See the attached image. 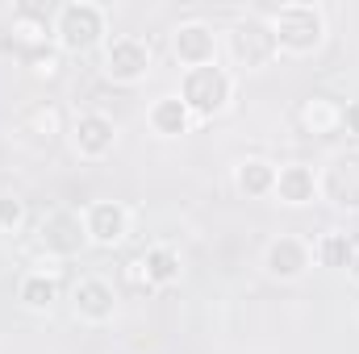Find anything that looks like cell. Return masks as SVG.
<instances>
[{
    "mask_svg": "<svg viewBox=\"0 0 359 354\" xmlns=\"http://www.w3.org/2000/svg\"><path fill=\"white\" fill-rule=\"evenodd\" d=\"M55 46L63 55H88L109 42V8L96 0H67L50 17Z\"/></svg>",
    "mask_w": 359,
    "mask_h": 354,
    "instance_id": "1",
    "label": "cell"
},
{
    "mask_svg": "<svg viewBox=\"0 0 359 354\" xmlns=\"http://www.w3.org/2000/svg\"><path fill=\"white\" fill-rule=\"evenodd\" d=\"M268 21H271V34H276L280 55L305 59V55L322 50V42H326V13H322V4L288 0V4L268 8Z\"/></svg>",
    "mask_w": 359,
    "mask_h": 354,
    "instance_id": "2",
    "label": "cell"
},
{
    "mask_svg": "<svg viewBox=\"0 0 359 354\" xmlns=\"http://www.w3.org/2000/svg\"><path fill=\"white\" fill-rule=\"evenodd\" d=\"M222 50L243 71H264V67H271L280 59V46H276L268 13H243V17H234L230 29L222 34Z\"/></svg>",
    "mask_w": 359,
    "mask_h": 354,
    "instance_id": "3",
    "label": "cell"
},
{
    "mask_svg": "<svg viewBox=\"0 0 359 354\" xmlns=\"http://www.w3.org/2000/svg\"><path fill=\"white\" fill-rule=\"evenodd\" d=\"M234 71L222 67V63H209V67H192V71H180V100L188 104V113L196 121H213L222 117L230 104H234Z\"/></svg>",
    "mask_w": 359,
    "mask_h": 354,
    "instance_id": "4",
    "label": "cell"
},
{
    "mask_svg": "<svg viewBox=\"0 0 359 354\" xmlns=\"http://www.w3.org/2000/svg\"><path fill=\"white\" fill-rule=\"evenodd\" d=\"M151 67H155V50L142 34H109V42L100 46V71L117 88L142 84L151 76Z\"/></svg>",
    "mask_w": 359,
    "mask_h": 354,
    "instance_id": "5",
    "label": "cell"
},
{
    "mask_svg": "<svg viewBox=\"0 0 359 354\" xmlns=\"http://www.w3.org/2000/svg\"><path fill=\"white\" fill-rule=\"evenodd\" d=\"M38 255H50V259H76L84 255L88 242V229H84V208H50L42 221H38Z\"/></svg>",
    "mask_w": 359,
    "mask_h": 354,
    "instance_id": "6",
    "label": "cell"
},
{
    "mask_svg": "<svg viewBox=\"0 0 359 354\" xmlns=\"http://www.w3.org/2000/svg\"><path fill=\"white\" fill-rule=\"evenodd\" d=\"M318 200H326L343 213H359V146L334 150L318 167Z\"/></svg>",
    "mask_w": 359,
    "mask_h": 354,
    "instance_id": "7",
    "label": "cell"
},
{
    "mask_svg": "<svg viewBox=\"0 0 359 354\" xmlns=\"http://www.w3.org/2000/svg\"><path fill=\"white\" fill-rule=\"evenodd\" d=\"M168 46H172V59H176L184 71L192 67H209V63H222V34L205 21V17H188L180 21L176 29L168 34Z\"/></svg>",
    "mask_w": 359,
    "mask_h": 354,
    "instance_id": "8",
    "label": "cell"
},
{
    "mask_svg": "<svg viewBox=\"0 0 359 354\" xmlns=\"http://www.w3.org/2000/svg\"><path fill=\"white\" fill-rule=\"evenodd\" d=\"M313 267V242L297 238V234H280L264 246V271L268 279H280V283H297L305 279Z\"/></svg>",
    "mask_w": 359,
    "mask_h": 354,
    "instance_id": "9",
    "label": "cell"
},
{
    "mask_svg": "<svg viewBox=\"0 0 359 354\" xmlns=\"http://www.w3.org/2000/svg\"><path fill=\"white\" fill-rule=\"evenodd\" d=\"M67 134H72V150H76L80 159H88V163L109 159L113 146H117V121H113L109 113H100V108L80 113Z\"/></svg>",
    "mask_w": 359,
    "mask_h": 354,
    "instance_id": "10",
    "label": "cell"
},
{
    "mask_svg": "<svg viewBox=\"0 0 359 354\" xmlns=\"http://www.w3.org/2000/svg\"><path fill=\"white\" fill-rule=\"evenodd\" d=\"M72 309L84 325H109L117 317V288L104 275H80L72 288Z\"/></svg>",
    "mask_w": 359,
    "mask_h": 354,
    "instance_id": "11",
    "label": "cell"
},
{
    "mask_svg": "<svg viewBox=\"0 0 359 354\" xmlns=\"http://www.w3.org/2000/svg\"><path fill=\"white\" fill-rule=\"evenodd\" d=\"M84 229H88V242L100 250H113L126 242L130 234V208L121 200H92L84 208Z\"/></svg>",
    "mask_w": 359,
    "mask_h": 354,
    "instance_id": "12",
    "label": "cell"
},
{
    "mask_svg": "<svg viewBox=\"0 0 359 354\" xmlns=\"http://www.w3.org/2000/svg\"><path fill=\"white\" fill-rule=\"evenodd\" d=\"M8 46H13L21 59H29V55H34V50H42V46H55L50 17H46V13H38V8H29V4L13 8V21H8Z\"/></svg>",
    "mask_w": 359,
    "mask_h": 354,
    "instance_id": "13",
    "label": "cell"
},
{
    "mask_svg": "<svg viewBox=\"0 0 359 354\" xmlns=\"http://www.w3.org/2000/svg\"><path fill=\"white\" fill-rule=\"evenodd\" d=\"M280 204L288 208H305L318 200V167L309 163H280L276 167V192H271Z\"/></svg>",
    "mask_w": 359,
    "mask_h": 354,
    "instance_id": "14",
    "label": "cell"
},
{
    "mask_svg": "<svg viewBox=\"0 0 359 354\" xmlns=\"http://www.w3.org/2000/svg\"><path fill=\"white\" fill-rule=\"evenodd\" d=\"M343 113H347L343 100L313 92V96H305V100L297 104V125H301L305 134H313V138H330V134L343 129Z\"/></svg>",
    "mask_w": 359,
    "mask_h": 354,
    "instance_id": "15",
    "label": "cell"
},
{
    "mask_svg": "<svg viewBox=\"0 0 359 354\" xmlns=\"http://www.w3.org/2000/svg\"><path fill=\"white\" fill-rule=\"evenodd\" d=\"M147 125H151V134H159V138H184V134L196 125V117L188 113V104L180 100V92H163V96L151 100Z\"/></svg>",
    "mask_w": 359,
    "mask_h": 354,
    "instance_id": "16",
    "label": "cell"
},
{
    "mask_svg": "<svg viewBox=\"0 0 359 354\" xmlns=\"http://www.w3.org/2000/svg\"><path fill=\"white\" fill-rule=\"evenodd\" d=\"M234 187H238V196H247V200H268L271 192H276V163L264 159V155L238 159V163H234Z\"/></svg>",
    "mask_w": 359,
    "mask_h": 354,
    "instance_id": "17",
    "label": "cell"
},
{
    "mask_svg": "<svg viewBox=\"0 0 359 354\" xmlns=\"http://www.w3.org/2000/svg\"><path fill=\"white\" fill-rule=\"evenodd\" d=\"M138 259H142L147 288H176L180 279H184V259H180L176 246H168V242H155V246H147Z\"/></svg>",
    "mask_w": 359,
    "mask_h": 354,
    "instance_id": "18",
    "label": "cell"
},
{
    "mask_svg": "<svg viewBox=\"0 0 359 354\" xmlns=\"http://www.w3.org/2000/svg\"><path fill=\"white\" fill-rule=\"evenodd\" d=\"M17 300L29 309V313H50L55 300H59V279L42 275V271H25L21 283H17Z\"/></svg>",
    "mask_w": 359,
    "mask_h": 354,
    "instance_id": "19",
    "label": "cell"
},
{
    "mask_svg": "<svg viewBox=\"0 0 359 354\" xmlns=\"http://www.w3.org/2000/svg\"><path fill=\"white\" fill-rule=\"evenodd\" d=\"M25 129L34 134V138H59V134H67V121H63V108L59 104H50V100H38L29 113H25Z\"/></svg>",
    "mask_w": 359,
    "mask_h": 354,
    "instance_id": "20",
    "label": "cell"
},
{
    "mask_svg": "<svg viewBox=\"0 0 359 354\" xmlns=\"http://www.w3.org/2000/svg\"><path fill=\"white\" fill-rule=\"evenodd\" d=\"M313 263L330 271H347V229H326L313 246Z\"/></svg>",
    "mask_w": 359,
    "mask_h": 354,
    "instance_id": "21",
    "label": "cell"
},
{
    "mask_svg": "<svg viewBox=\"0 0 359 354\" xmlns=\"http://www.w3.org/2000/svg\"><path fill=\"white\" fill-rule=\"evenodd\" d=\"M25 217H29L25 200L17 192H0V234H17L25 225Z\"/></svg>",
    "mask_w": 359,
    "mask_h": 354,
    "instance_id": "22",
    "label": "cell"
},
{
    "mask_svg": "<svg viewBox=\"0 0 359 354\" xmlns=\"http://www.w3.org/2000/svg\"><path fill=\"white\" fill-rule=\"evenodd\" d=\"M25 67H29L38 80H55V76L63 71V50H59V46H42V50H34V55L25 59Z\"/></svg>",
    "mask_w": 359,
    "mask_h": 354,
    "instance_id": "23",
    "label": "cell"
},
{
    "mask_svg": "<svg viewBox=\"0 0 359 354\" xmlns=\"http://www.w3.org/2000/svg\"><path fill=\"white\" fill-rule=\"evenodd\" d=\"M347 271H351V275H359V229H351V234H347Z\"/></svg>",
    "mask_w": 359,
    "mask_h": 354,
    "instance_id": "24",
    "label": "cell"
},
{
    "mask_svg": "<svg viewBox=\"0 0 359 354\" xmlns=\"http://www.w3.org/2000/svg\"><path fill=\"white\" fill-rule=\"evenodd\" d=\"M343 129H351V134L359 138V100L347 104V113H343Z\"/></svg>",
    "mask_w": 359,
    "mask_h": 354,
    "instance_id": "25",
    "label": "cell"
}]
</instances>
